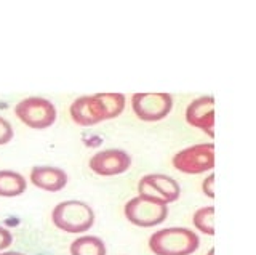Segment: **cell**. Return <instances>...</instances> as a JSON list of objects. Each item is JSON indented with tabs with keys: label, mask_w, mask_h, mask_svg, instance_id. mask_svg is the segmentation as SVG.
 <instances>
[{
	"label": "cell",
	"mask_w": 256,
	"mask_h": 255,
	"mask_svg": "<svg viewBox=\"0 0 256 255\" xmlns=\"http://www.w3.org/2000/svg\"><path fill=\"white\" fill-rule=\"evenodd\" d=\"M125 109V95L96 93L77 98L70 105V117L77 125L92 127L102 121L116 119Z\"/></svg>",
	"instance_id": "6da1fadb"
},
{
	"label": "cell",
	"mask_w": 256,
	"mask_h": 255,
	"mask_svg": "<svg viewBox=\"0 0 256 255\" xmlns=\"http://www.w3.org/2000/svg\"><path fill=\"white\" fill-rule=\"evenodd\" d=\"M198 245V236L188 228L158 229L149 237V249L156 255H190Z\"/></svg>",
	"instance_id": "7a4b0ae2"
},
{
	"label": "cell",
	"mask_w": 256,
	"mask_h": 255,
	"mask_svg": "<svg viewBox=\"0 0 256 255\" xmlns=\"http://www.w3.org/2000/svg\"><path fill=\"white\" fill-rule=\"evenodd\" d=\"M52 220L53 225L64 233L78 234L94 225V212L86 202L64 201L53 209Z\"/></svg>",
	"instance_id": "3957f363"
},
{
	"label": "cell",
	"mask_w": 256,
	"mask_h": 255,
	"mask_svg": "<svg viewBox=\"0 0 256 255\" xmlns=\"http://www.w3.org/2000/svg\"><path fill=\"white\" fill-rule=\"evenodd\" d=\"M14 114L20 121L34 130H44L56 121V108L52 101L40 97H29L14 106Z\"/></svg>",
	"instance_id": "277c9868"
},
{
	"label": "cell",
	"mask_w": 256,
	"mask_h": 255,
	"mask_svg": "<svg viewBox=\"0 0 256 255\" xmlns=\"http://www.w3.org/2000/svg\"><path fill=\"white\" fill-rule=\"evenodd\" d=\"M173 167L181 173L198 175L214 167V145L200 143L176 153L172 159Z\"/></svg>",
	"instance_id": "5b68a950"
},
{
	"label": "cell",
	"mask_w": 256,
	"mask_h": 255,
	"mask_svg": "<svg viewBox=\"0 0 256 255\" xmlns=\"http://www.w3.org/2000/svg\"><path fill=\"white\" fill-rule=\"evenodd\" d=\"M126 220L141 228H152L164 223L168 217V205L164 202L136 196L125 204Z\"/></svg>",
	"instance_id": "8992f818"
},
{
	"label": "cell",
	"mask_w": 256,
	"mask_h": 255,
	"mask_svg": "<svg viewBox=\"0 0 256 255\" xmlns=\"http://www.w3.org/2000/svg\"><path fill=\"white\" fill-rule=\"evenodd\" d=\"M133 113L140 121H162L173 109V98L168 93H134L132 98Z\"/></svg>",
	"instance_id": "52a82bcc"
},
{
	"label": "cell",
	"mask_w": 256,
	"mask_h": 255,
	"mask_svg": "<svg viewBox=\"0 0 256 255\" xmlns=\"http://www.w3.org/2000/svg\"><path fill=\"white\" fill-rule=\"evenodd\" d=\"M92 172L101 177H114V175L125 173L132 165V157L130 154L124 149H104L98 151L96 154L92 156L88 161Z\"/></svg>",
	"instance_id": "ba28073f"
},
{
	"label": "cell",
	"mask_w": 256,
	"mask_h": 255,
	"mask_svg": "<svg viewBox=\"0 0 256 255\" xmlns=\"http://www.w3.org/2000/svg\"><path fill=\"white\" fill-rule=\"evenodd\" d=\"M186 121L189 125L205 132L210 138H214V98L200 97L192 101L186 109Z\"/></svg>",
	"instance_id": "9c48e42d"
},
{
	"label": "cell",
	"mask_w": 256,
	"mask_h": 255,
	"mask_svg": "<svg viewBox=\"0 0 256 255\" xmlns=\"http://www.w3.org/2000/svg\"><path fill=\"white\" fill-rule=\"evenodd\" d=\"M30 183L48 193H56L68 185V173L60 167L34 165L30 170Z\"/></svg>",
	"instance_id": "30bf717a"
},
{
	"label": "cell",
	"mask_w": 256,
	"mask_h": 255,
	"mask_svg": "<svg viewBox=\"0 0 256 255\" xmlns=\"http://www.w3.org/2000/svg\"><path fill=\"white\" fill-rule=\"evenodd\" d=\"M26 178L14 170H0V197H16L26 191Z\"/></svg>",
	"instance_id": "8fae6325"
},
{
	"label": "cell",
	"mask_w": 256,
	"mask_h": 255,
	"mask_svg": "<svg viewBox=\"0 0 256 255\" xmlns=\"http://www.w3.org/2000/svg\"><path fill=\"white\" fill-rule=\"evenodd\" d=\"M150 180L154 183V186L157 189V193L160 194V197L165 201V204H172L174 201H178V197L181 194V188L174 178L166 177L164 173H152Z\"/></svg>",
	"instance_id": "7c38bea8"
},
{
	"label": "cell",
	"mask_w": 256,
	"mask_h": 255,
	"mask_svg": "<svg viewBox=\"0 0 256 255\" xmlns=\"http://www.w3.org/2000/svg\"><path fill=\"white\" fill-rule=\"evenodd\" d=\"M70 255H106V244L98 236H82L70 244Z\"/></svg>",
	"instance_id": "4fadbf2b"
},
{
	"label": "cell",
	"mask_w": 256,
	"mask_h": 255,
	"mask_svg": "<svg viewBox=\"0 0 256 255\" xmlns=\"http://www.w3.org/2000/svg\"><path fill=\"white\" fill-rule=\"evenodd\" d=\"M192 223H194V226L200 233L213 236L214 234V207L213 205L200 207L198 210L194 212Z\"/></svg>",
	"instance_id": "5bb4252c"
},
{
	"label": "cell",
	"mask_w": 256,
	"mask_h": 255,
	"mask_svg": "<svg viewBox=\"0 0 256 255\" xmlns=\"http://www.w3.org/2000/svg\"><path fill=\"white\" fill-rule=\"evenodd\" d=\"M13 127L12 124L6 121L5 117L0 116V146L2 145H6V143H10L13 140Z\"/></svg>",
	"instance_id": "9a60e30c"
},
{
	"label": "cell",
	"mask_w": 256,
	"mask_h": 255,
	"mask_svg": "<svg viewBox=\"0 0 256 255\" xmlns=\"http://www.w3.org/2000/svg\"><path fill=\"white\" fill-rule=\"evenodd\" d=\"M202 191H204L205 196H208L210 199H214V175L213 173H210L204 180V183H202Z\"/></svg>",
	"instance_id": "2e32d148"
},
{
	"label": "cell",
	"mask_w": 256,
	"mask_h": 255,
	"mask_svg": "<svg viewBox=\"0 0 256 255\" xmlns=\"http://www.w3.org/2000/svg\"><path fill=\"white\" fill-rule=\"evenodd\" d=\"M12 242H13L12 233L6 228L0 226V252H4L5 249H8V247L12 245Z\"/></svg>",
	"instance_id": "e0dca14e"
},
{
	"label": "cell",
	"mask_w": 256,
	"mask_h": 255,
	"mask_svg": "<svg viewBox=\"0 0 256 255\" xmlns=\"http://www.w3.org/2000/svg\"><path fill=\"white\" fill-rule=\"evenodd\" d=\"M0 255H26V253H21L16 250H6V252H0Z\"/></svg>",
	"instance_id": "ac0fdd59"
},
{
	"label": "cell",
	"mask_w": 256,
	"mask_h": 255,
	"mask_svg": "<svg viewBox=\"0 0 256 255\" xmlns=\"http://www.w3.org/2000/svg\"><path fill=\"white\" fill-rule=\"evenodd\" d=\"M206 255H214V247H210V249H208V253Z\"/></svg>",
	"instance_id": "d6986e66"
}]
</instances>
